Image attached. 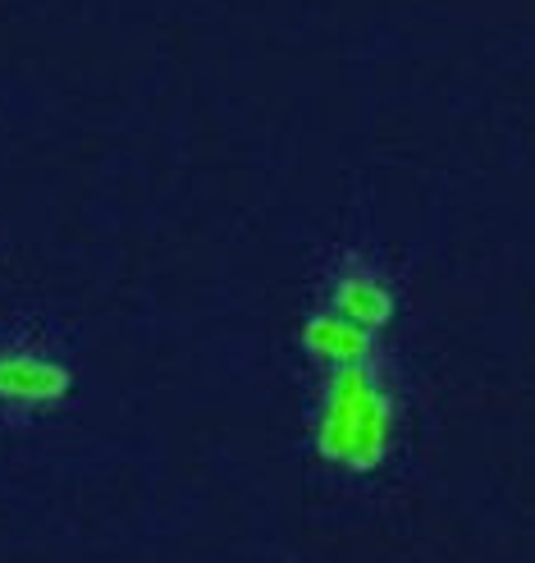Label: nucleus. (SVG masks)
Masks as SVG:
<instances>
[{"label": "nucleus", "instance_id": "obj_3", "mask_svg": "<svg viewBox=\"0 0 535 563\" xmlns=\"http://www.w3.org/2000/svg\"><path fill=\"white\" fill-rule=\"evenodd\" d=\"M321 307H330L334 317L353 321L366 334H384L389 321L399 317V285H393V275L380 257L348 247L325 266Z\"/></svg>", "mask_w": 535, "mask_h": 563}, {"label": "nucleus", "instance_id": "obj_1", "mask_svg": "<svg viewBox=\"0 0 535 563\" xmlns=\"http://www.w3.org/2000/svg\"><path fill=\"white\" fill-rule=\"evenodd\" d=\"M408 385L389 349L361 367L312 376L306 454L339 486H371L403 454Z\"/></svg>", "mask_w": 535, "mask_h": 563}, {"label": "nucleus", "instance_id": "obj_4", "mask_svg": "<svg viewBox=\"0 0 535 563\" xmlns=\"http://www.w3.org/2000/svg\"><path fill=\"white\" fill-rule=\"evenodd\" d=\"M298 349L306 357V372L321 376V372H344V367H361V362L380 357L384 340L357 330L344 317H334L330 307H316V312H306L298 325Z\"/></svg>", "mask_w": 535, "mask_h": 563}, {"label": "nucleus", "instance_id": "obj_2", "mask_svg": "<svg viewBox=\"0 0 535 563\" xmlns=\"http://www.w3.org/2000/svg\"><path fill=\"white\" fill-rule=\"evenodd\" d=\"M74 399V362L46 330L0 334V421L27 427Z\"/></svg>", "mask_w": 535, "mask_h": 563}]
</instances>
